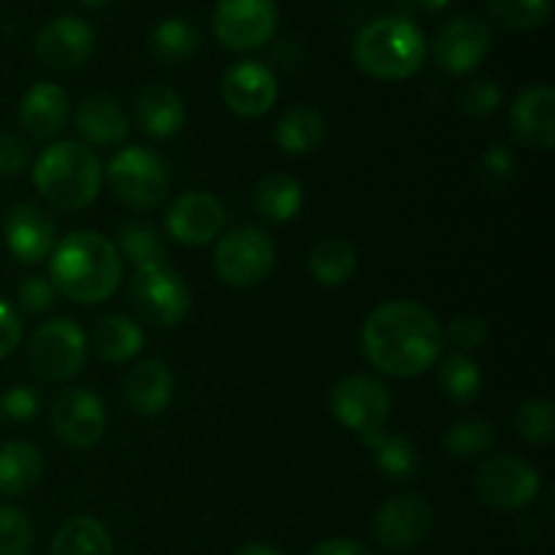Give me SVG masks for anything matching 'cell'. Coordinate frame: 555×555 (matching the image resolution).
<instances>
[{"instance_id":"obj_1","label":"cell","mask_w":555,"mask_h":555,"mask_svg":"<svg viewBox=\"0 0 555 555\" xmlns=\"http://www.w3.org/2000/svg\"><path fill=\"white\" fill-rule=\"evenodd\" d=\"M366 361L396 379H412L444 356V328L437 314L412 298H393L374 309L361 331Z\"/></svg>"},{"instance_id":"obj_2","label":"cell","mask_w":555,"mask_h":555,"mask_svg":"<svg viewBox=\"0 0 555 555\" xmlns=\"http://www.w3.org/2000/svg\"><path fill=\"white\" fill-rule=\"evenodd\" d=\"M49 282L74 304H103L119 291L122 255L95 231H74L63 236L49 255Z\"/></svg>"},{"instance_id":"obj_3","label":"cell","mask_w":555,"mask_h":555,"mask_svg":"<svg viewBox=\"0 0 555 555\" xmlns=\"http://www.w3.org/2000/svg\"><path fill=\"white\" fill-rule=\"evenodd\" d=\"M33 184L54 209H87L101 193V157L81 141H54L33 163Z\"/></svg>"},{"instance_id":"obj_4","label":"cell","mask_w":555,"mask_h":555,"mask_svg":"<svg viewBox=\"0 0 555 555\" xmlns=\"http://www.w3.org/2000/svg\"><path fill=\"white\" fill-rule=\"evenodd\" d=\"M352 60L372 79H410L426 63V36L406 16H379L358 30Z\"/></svg>"},{"instance_id":"obj_5","label":"cell","mask_w":555,"mask_h":555,"mask_svg":"<svg viewBox=\"0 0 555 555\" xmlns=\"http://www.w3.org/2000/svg\"><path fill=\"white\" fill-rule=\"evenodd\" d=\"M103 179L114 198L133 211L160 209L168 198V171L160 157L146 146H125L112 157Z\"/></svg>"},{"instance_id":"obj_6","label":"cell","mask_w":555,"mask_h":555,"mask_svg":"<svg viewBox=\"0 0 555 555\" xmlns=\"http://www.w3.org/2000/svg\"><path fill=\"white\" fill-rule=\"evenodd\" d=\"M128 296L135 314L155 328H177L193 307L188 282L168 260L135 269Z\"/></svg>"},{"instance_id":"obj_7","label":"cell","mask_w":555,"mask_h":555,"mask_svg":"<svg viewBox=\"0 0 555 555\" xmlns=\"http://www.w3.org/2000/svg\"><path fill=\"white\" fill-rule=\"evenodd\" d=\"M87 347V334L74 320H47L27 341V366L43 383H68L85 369Z\"/></svg>"},{"instance_id":"obj_8","label":"cell","mask_w":555,"mask_h":555,"mask_svg":"<svg viewBox=\"0 0 555 555\" xmlns=\"http://www.w3.org/2000/svg\"><path fill=\"white\" fill-rule=\"evenodd\" d=\"M276 263V247L263 228L242 225L217 242L215 271L231 287H258L269 280Z\"/></svg>"},{"instance_id":"obj_9","label":"cell","mask_w":555,"mask_h":555,"mask_svg":"<svg viewBox=\"0 0 555 555\" xmlns=\"http://www.w3.org/2000/svg\"><path fill=\"white\" fill-rule=\"evenodd\" d=\"M331 415L358 437H369L374 431H383L388 426L393 399L390 390L379 379L366 374H347L339 383H334L328 396Z\"/></svg>"},{"instance_id":"obj_10","label":"cell","mask_w":555,"mask_h":555,"mask_svg":"<svg viewBox=\"0 0 555 555\" xmlns=\"http://www.w3.org/2000/svg\"><path fill=\"white\" fill-rule=\"evenodd\" d=\"M540 472L518 455H493L477 469L475 491L486 507L499 513L524 509L540 496Z\"/></svg>"},{"instance_id":"obj_11","label":"cell","mask_w":555,"mask_h":555,"mask_svg":"<svg viewBox=\"0 0 555 555\" xmlns=\"http://www.w3.org/2000/svg\"><path fill=\"white\" fill-rule=\"evenodd\" d=\"M280 11L274 0H220L215 9V36L231 52H255L274 38Z\"/></svg>"},{"instance_id":"obj_12","label":"cell","mask_w":555,"mask_h":555,"mask_svg":"<svg viewBox=\"0 0 555 555\" xmlns=\"http://www.w3.org/2000/svg\"><path fill=\"white\" fill-rule=\"evenodd\" d=\"M52 431L74 450H92L106 434V404L87 388L60 390L52 404Z\"/></svg>"},{"instance_id":"obj_13","label":"cell","mask_w":555,"mask_h":555,"mask_svg":"<svg viewBox=\"0 0 555 555\" xmlns=\"http://www.w3.org/2000/svg\"><path fill=\"white\" fill-rule=\"evenodd\" d=\"M225 228V206L206 190L182 193L166 209L168 236L184 247H206Z\"/></svg>"},{"instance_id":"obj_14","label":"cell","mask_w":555,"mask_h":555,"mask_svg":"<svg viewBox=\"0 0 555 555\" xmlns=\"http://www.w3.org/2000/svg\"><path fill=\"white\" fill-rule=\"evenodd\" d=\"M434 524V509L417 493H401V496L388 499L374 515V537L383 547L399 553L412 551L428 537Z\"/></svg>"},{"instance_id":"obj_15","label":"cell","mask_w":555,"mask_h":555,"mask_svg":"<svg viewBox=\"0 0 555 555\" xmlns=\"http://www.w3.org/2000/svg\"><path fill=\"white\" fill-rule=\"evenodd\" d=\"M491 27L480 16H453L434 38V60L448 74H472L491 52Z\"/></svg>"},{"instance_id":"obj_16","label":"cell","mask_w":555,"mask_h":555,"mask_svg":"<svg viewBox=\"0 0 555 555\" xmlns=\"http://www.w3.org/2000/svg\"><path fill=\"white\" fill-rule=\"evenodd\" d=\"M38 60L54 70H74L81 68L95 52V30L90 22L79 16H54L38 30L36 43Z\"/></svg>"},{"instance_id":"obj_17","label":"cell","mask_w":555,"mask_h":555,"mask_svg":"<svg viewBox=\"0 0 555 555\" xmlns=\"http://www.w3.org/2000/svg\"><path fill=\"white\" fill-rule=\"evenodd\" d=\"M276 98H280V85L269 65L242 60L222 74V101L238 117H266L274 108Z\"/></svg>"},{"instance_id":"obj_18","label":"cell","mask_w":555,"mask_h":555,"mask_svg":"<svg viewBox=\"0 0 555 555\" xmlns=\"http://www.w3.org/2000/svg\"><path fill=\"white\" fill-rule=\"evenodd\" d=\"M5 247L20 263L36 266L57 247V222L36 204L11 206L3 222Z\"/></svg>"},{"instance_id":"obj_19","label":"cell","mask_w":555,"mask_h":555,"mask_svg":"<svg viewBox=\"0 0 555 555\" xmlns=\"http://www.w3.org/2000/svg\"><path fill=\"white\" fill-rule=\"evenodd\" d=\"M509 125L520 144L553 150L555 144V90L551 85H531L509 106Z\"/></svg>"},{"instance_id":"obj_20","label":"cell","mask_w":555,"mask_h":555,"mask_svg":"<svg viewBox=\"0 0 555 555\" xmlns=\"http://www.w3.org/2000/svg\"><path fill=\"white\" fill-rule=\"evenodd\" d=\"M173 372L160 358H141L128 369L122 383L125 401L135 415L157 417L171 406L173 401Z\"/></svg>"},{"instance_id":"obj_21","label":"cell","mask_w":555,"mask_h":555,"mask_svg":"<svg viewBox=\"0 0 555 555\" xmlns=\"http://www.w3.org/2000/svg\"><path fill=\"white\" fill-rule=\"evenodd\" d=\"M68 117V92L60 85H54V81L33 85L20 103V125L38 141H49L63 133Z\"/></svg>"},{"instance_id":"obj_22","label":"cell","mask_w":555,"mask_h":555,"mask_svg":"<svg viewBox=\"0 0 555 555\" xmlns=\"http://www.w3.org/2000/svg\"><path fill=\"white\" fill-rule=\"evenodd\" d=\"M74 125L81 135V144L87 146H117L130 133V122L122 103L112 95H103V92L87 95L79 103Z\"/></svg>"},{"instance_id":"obj_23","label":"cell","mask_w":555,"mask_h":555,"mask_svg":"<svg viewBox=\"0 0 555 555\" xmlns=\"http://www.w3.org/2000/svg\"><path fill=\"white\" fill-rule=\"evenodd\" d=\"M184 101L166 85H150L135 98V122L152 139H171L184 128Z\"/></svg>"},{"instance_id":"obj_24","label":"cell","mask_w":555,"mask_h":555,"mask_svg":"<svg viewBox=\"0 0 555 555\" xmlns=\"http://www.w3.org/2000/svg\"><path fill=\"white\" fill-rule=\"evenodd\" d=\"M363 448L369 450V455L374 459L377 469L383 472L388 480L396 482H410L421 475V453L412 444V439L401 437V434L388 431H374L369 437L361 439Z\"/></svg>"},{"instance_id":"obj_25","label":"cell","mask_w":555,"mask_h":555,"mask_svg":"<svg viewBox=\"0 0 555 555\" xmlns=\"http://www.w3.org/2000/svg\"><path fill=\"white\" fill-rule=\"evenodd\" d=\"M43 455L27 439L0 444V496H22L41 482Z\"/></svg>"},{"instance_id":"obj_26","label":"cell","mask_w":555,"mask_h":555,"mask_svg":"<svg viewBox=\"0 0 555 555\" xmlns=\"http://www.w3.org/2000/svg\"><path fill=\"white\" fill-rule=\"evenodd\" d=\"M92 350L106 363H128L144 350V331L128 314H103L92 331Z\"/></svg>"},{"instance_id":"obj_27","label":"cell","mask_w":555,"mask_h":555,"mask_svg":"<svg viewBox=\"0 0 555 555\" xmlns=\"http://www.w3.org/2000/svg\"><path fill=\"white\" fill-rule=\"evenodd\" d=\"M253 206L258 211L260 220L274 222V225H282V222L296 220L298 211L304 206V188L298 179L287 177V173H269L258 182L253 193Z\"/></svg>"},{"instance_id":"obj_28","label":"cell","mask_w":555,"mask_h":555,"mask_svg":"<svg viewBox=\"0 0 555 555\" xmlns=\"http://www.w3.org/2000/svg\"><path fill=\"white\" fill-rule=\"evenodd\" d=\"M328 135V122L318 108L296 106L280 117L274 128V141L287 155H309L318 146H323Z\"/></svg>"},{"instance_id":"obj_29","label":"cell","mask_w":555,"mask_h":555,"mask_svg":"<svg viewBox=\"0 0 555 555\" xmlns=\"http://www.w3.org/2000/svg\"><path fill=\"white\" fill-rule=\"evenodd\" d=\"M114 542L106 526L90 515L65 520L52 540V555H112Z\"/></svg>"},{"instance_id":"obj_30","label":"cell","mask_w":555,"mask_h":555,"mask_svg":"<svg viewBox=\"0 0 555 555\" xmlns=\"http://www.w3.org/2000/svg\"><path fill=\"white\" fill-rule=\"evenodd\" d=\"M358 253L350 242L339 236L323 238L318 247L309 253V274L318 285L339 287L356 274Z\"/></svg>"},{"instance_id":"obj_31","label":"cell","mask_w":555,"mask_h":555,"mask_svg":"<svg viewBox=\"0 0 555 555\" xmlns=\"http://www.w3.org/2000/svg\"><path fill=\"white\" fill-rule=\"evenodd\" d=\"M152 54L166 65L188 63L195 57L201 49V33L193 22L182 20V16H168L152 33Z\"/></svg>"},{"instance_id":"obj_32","label":"cell","mask_w":555,"mask_h":555,"mask_svg":"<svg viewBox=\"0 0 555 555\" xmlns=\"http://www.w3.org/2000/svg\"><path fill=\"white\" fill-rule=\"evenodd\" d=\"M437 383L455 404H472L482 390V372L466 352H450L437 361Z\"/></svg>"},{"instance_id":"obj_33","label":"cell","mask_w":555,"mask_h":555,"mask_svg":"<svg viewBox=\"0 0 555 555\" xmlns=\"http://www.w3.org/2000/svg\"><path fill=\"white\" fill-rule=\"evenodd\" d=\"M119 255L130 260L135 269L150 263H163L166 260V247H163L160 236H157L155 228L144 220H125L117 228V244Z\"/></svg>"},{"instance_id":"obj_34","label":"cell","mask_w":555,"mask_h":555,"mask_svg":"<svg viewBox=\"0 0 555 555\" xmlns=\"http://www.w3.org/2000/svg\"><path fill=\"white\" fill-rule=\"evenodd\" d=\"M515 431L524 442L537 444V448H545L553 444L555 439V406L551 399H526L524 404L515 410Z\"/></svg>"},{"instance_id":"obj_35","label":"cell","mask_w":555,"mask_h":555,"mask_svg":"<svg viewBox=\"0 0 555 555\" xmlns=\"http://www.w3.org/2000/svg\"><path fill=\"white\" fill-rule=\"evenodd\" d=\"M496 442V431L491 423L480 421V417H469V421H459L455 426L448 428L442 444L453 459L469 461L482 455L486 450L493 448Z\"/></svg>"},{"instance_id":"obj_36","label":"cell","mask_w":555,"mask_h":555,"mask_svg":"<svg viewBox=\"0 0 555 555\" xmlns=\"http://www.w3.org/2000/svg\"><path fill=\"white\" fill-rule=\"evenodd\" d=\"M493 20L507 30H537L551 16V0H488Z\"/></svg>"},{"instance_id":"obj_37","label":"cell","mask_w":555,"mask_h":555,"mask_svg":"<svg viewBox=\"0 0 555 555\" xmlns=\"http://www.w3.org/2000/svg\"><path fill=\"white\" fill-rule=\"evenodd\" d=\"M33 524L25 509L0 504V555H30Z\"/></svg>"},{"instance_id":"obj_38","label":"cell","mask_w":555,"mask_h":555,"mask_svg":"<svg viewBox=\"0 0 555 555\" xmlns=\"http://www.w3.org/2000/svg\"><path fill=\"white\" fill-rule=\"evenodd\" d=\"M518 171V160L509 152V146L493 144L482 152L480 163H477V177H480L482 188L488 190H504L515 179Z\"/></svg>"},{"instance_id":"obj_39","label":"cell","mask_w":555,"mask_h":555,"mask_svg":"<svg viewBox=\"0 0 555 555\" xmlns=\"http://www.w3.org/2000/svg\"><path fill=\"white\" fill-rule=\"evenodd\" d=\"M502 106V90L496 81L491 79H477L469 81L464 90L459 92V108L461 114L472 119H488L499 112Z\"/></svg>"},{"instance_id":"obj_40","label":"cell","mask_w":555,"mask_h":555,"mask_svg":"<svg viewBox=\"0 0 555 555\" xmlns=\"http://www.w3.org/2000/svg\"><path fill=\"white\" fill-rule=\"evenodd\" d=\"M41 396L30 385H14L0 396V417L5 423H27L38 415Z\"/></svg>"},{"instance_id":"obj_41","label":"cell","mask_w":555,"mask_h":555,"mask_svg":"<svg viewBox=\"0 0 555 555\" xmlns=\"http://www.w3.org/2000/svg\"><path fill=\"white\" fill-rule=\"evenodd\" d=\"M488 334H491V328L480 314H459V318L450 320L444 339H450V345L459 347V350H477V347L486 345Z\"/></svg>"},{"instance_id":"obj_42","label":"cell","mask_w":555,"mask_h":555,"mask_svg":"<svg viewBox=\"0 0 555 555\" xmlns=\"http://www.w3.org/2000/svg\"><path fill=\"white\" fill-rule=\"evenodd\" d=\"M54 296L57 291L47 276H25V282L20 285V307L30 314H43L47 309H52Z\"/></svg>"},{"instance_id":"obj_43","label":"cell","mask_w":555,"mask_h":555,"mask_svg":"<svg viewBox=\"0 0 555 555\" xmlns=\"http://www.w3.org/2000/svg\"><path fill=\"white\" fill-rule=\"evenodd\" d=\"M30 166V146L14 133H0V177H20Z\"/></svg>"},{"instance_id":"obj_44","label":"cell","mask_w":555,"mask_h":555,"mask_svg":"<svg viewBox=\"0 0 555 555\" xmlns=\"http://www.w3.org/2000/svg\"><path fill=\"white\" fill-rule=\"evenodd\" d=\"M22 341V320L5 298H0V361L9 358Z\"/></svg>"},{"instance_id":"obj_45","label":"cell","mask_w":555,"mask_h":555,"mask_svg":"<svg viewBox=\"0 0 555 555\" xmlns=\"http://www.w3.org/2000/svg\"><path fill=\"white\" fill-rule=\"evenodd\" d=\"M309 555H372V553H369L366 547L361 545V542L345 540V537H339V540L320 542V545L314 547V551Z\"/></svg>"},{"instance_id":"obj_46","label":"cell","mask_w":555,"mask_h":555,"mask_svg":"<svg viewBox=\"0 0 555 555\" xmlns=\"http://www.w3.org/2000/svg\"><path fill=\"white\" fill-rule=\"evenodd\" d=\"M236 555H282L276 547L266 545V542H247V545H242L236 551Z\"/></svg>"},{"instance_id":"obj_47","label":"cell","mask_w":555,"mask_h":555,"mask_svg":"<svg viewBox=\"0 0 555 555\" xmlns=\"http://www.w3.org/2000/svg\"><path fill=\"white\" fill-rule=\"evenodd\" d=\"M415 3L421 5V9H426V11H431V14H437V11L448 9L450 0H415Z\"/></svg>"},{"instance_id":"obj_48","label":"cell","mask_w":555,"mask_h":555,"mask_svg":"<svg viewBox=\"0 0 555 555\" xmlns=\"http://www.w3.org/2000/svg\"><path fill=\"white\" fill-rule=\"evenodd\" d=\"M81 3H85L87 9H103V5H108L112 0H81Z\"/></svg>"}]
</instances>
